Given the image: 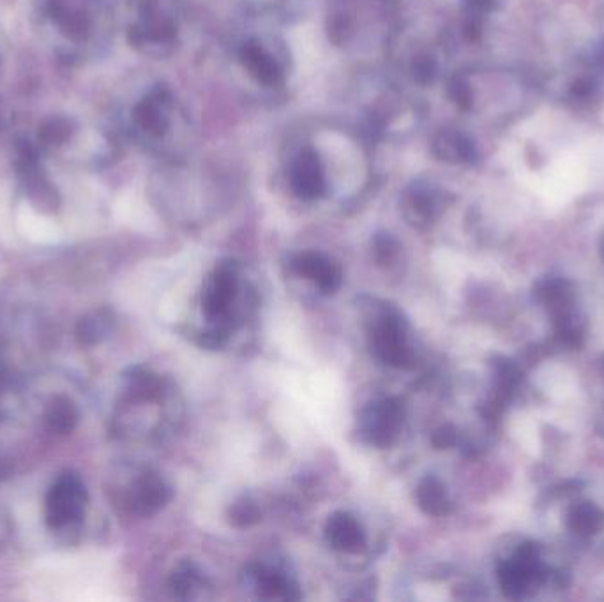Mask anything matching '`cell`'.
<instances>
[{
	"label": "cell",
	"mask_w": 604,
	"mask_h": 602,
	"mask_svg": "<svg viewBox=\"0 0 604 602\" xmlns=\"http://www.w3.org/2000/svg\"><path fill=\"white\" fill-rule=\"evenodd\" d=\"M34 22L46 45L71 64L99 55L110 34L105 0H34Z\"/></svg>",
	"instance_id": "6da1fadb"
},
{
	"label": "cell",
	"mask_w": 604,
	"mask_h": 602,
	"mask_svg": "<svg viewBox=\"0 0 604 602\" xmlns=\"http://www.w3.org/2000/svg\"><path fill=\"white\" fill-rule=\"evenodd\" d=\"M368 345L375 359L393 368H408L412 352L408 348L405 317L389 302L370 301L364 311Z\"/></svg>",
	"instance_id": "7a4b0ae2"
},
{
	"label": "cell",
	"mask_w": 604,
	"mask_h": 602,
	"mask_svg": "<svg viewBox=\"0 0 604 602\" xmlns=\"http://www.w3.org/2000/svg\"><path fill=\"white\" fill-rule=\"evenodd\" d=\"M239 290V264L232 258L221 260L209 274L202 292V311L214 324H230V311Z\"/></svg>",
	"instance_id": "3957f363"
},
{
	"label": "cell",
	"mask_w": 604,
	"mask_h": 602,
	"mask_svg": "<svg viewBox=\"0 0 604 602\" xmlns=\"http://www.w3.org/2000/svg\"><path fill=\"white\" fill-rule=\"evenodd\" d=\"M403 407L394 398L380 399L364 408L359 417V433L366 444L377 449L393 447L403 429Z\"/></svg>",
	"instance_id": "277c9868"
},
{
	"label": "cell",
	"mask_w": 604,
	"mask_h": 602,
	"mask_svg": "<svg viewBox=\"0 0 604 602\" xmlns=\"http://www.w3.org/2000/svg\"><path fill=\"white\" fill-rule=\"evenodd\" d=\"M129 43L145 55L165 57L174 52L177 27L174 20L161 11L138 15L129 27Z\"/></svg>",
	"instance_id": "5b68a950"
},
{
	"label": "cell",
	"mask_w": 604,
	"mask_h": 602,
	"mask_svg": "<svg viewBox=\"0 0 604 602\" xmlns=\"http://www.w3.org/2000/svg\"><path fill=\"white\" fill-rule=\"evenodd\" d=\"M541 578L539 550L534 544H525L499 567V583L504 594L511 599H520L527 594L530 585Z\"/></svg>",
	"instance_id": "8992f818"
},
{
	"label": "cell",
	"mask_w": 604,
	"mask_h": 602,
	"mask_svg": "<svg viewBox=\"0 0 604 602\" xmlns=\"http://www.w3.org/2000/svg\"><path fill=\"white\" fill-rule=\"evenodd\" d=\"M290 269L299 278L313 281L320 290V294H336L343 283V272H341L340 265L331 260L329 256L317 253V251H306V253L294 256L290 260Z\"/></svg>",
	"instance_id": "52a82bcc"
},
{
	"label": "cell",
	"mask_w": 604,
	"mask_h": 602,
	"mask_svg": "<svg viewBox=\"0 0 604 602\" xmlns=\"http://www.w3.org/2000/svg\"><path fill=\"white\" fill-rule=\"evenodd\" d=\"M170 110H172V98L165 89H156L147 94L133 112L135 128L142 135L158 140L167 135L170 128Z\"/></svg>",
	"instance_id": "ba28073f"
},
{
	"label": "cell",
	"mask_w": 604,
	"mask_h": 602,
	"mask_svg": "<svg viewBox=\"0 0 604 602\" xmlns=\"http://www.w3.org/2000/svg\"><path fill=\"white\" fill-rule=\"evenodd\" d=\"M244 578H246V585L257 590L260 599H267V601L301 599L299 587L278 569L262 564H250L244 569Z\"/></svg>",
	"instance_id": "9c48e42d"
},
{
	"label": "cell",
	"mask_w": 604,
	"mask_h": 602,
	"mask_svg": "<svg viewBox=\"0 0 604 602\" xmlns=\"http://www.w3.org/2000/svg\"><path fill=\"white\" fill-rule=\"evenodd\" d=\"M290 186L297 198L304 202L318 200L325 193V175L322 163L315 152H299L290 168Z\"/></svg>",
	"instance_id": "30bf717a"
},
{
	"label": "cell",
	"mask_w": 604,
	"mask_h": 602,
	"mask_svg": "<svg viewBox=\"0 0 604 602\" xmlns=\"http://www.w3.org/2000/svg\"><path fill=\"white\" fill-rule=\"evenodd\" d=\"M403 218L414 228H428L442 211V195L428 184H414L407 189L401 202Z\"/></svg>",
	"instance_id": "8fae6325"
},
{
	"label": "cell",
	"mask_w": 604,
	"mask_h": 602,
	"mask_svg": "<svg viewBox=\"0 0 604 602\" xmlns=\"http://www.w3.org/2000/svg\"><path fill=\"white\" fill-rule=\"evenodd\" d=\"M325 541L341 553H359L366 546V534L361 523L350 512L336 511L325 523Z\"/></svg>",
	"instance_id": "7c38bea8"
},
{
	"label": "cell",
	"mask_w": 604,
	"mask_h": 602,
	"mask_svg": "<svg viewBox=\"0 0 604 602\" xmlns=\"http://www.w3.org/2000/svg\"><path fill=\"white\" fill-rule=\"evenodd\" d=\"M239 57L246 71L265 87H274L283 80V71L278 61L255 39L242 45Z\"/></svg>",
	"instance_id": "4fadbf2b"
},
{
	"label": "cell",
	"mask_w": 604,
	"mask_h": 602,
	"mask_svg": "<svg viewBox=\"0 0 604 602\" xmlns=\"http://www.w3.org/2000/svg\"><path fill=\"white\" fill-rule=\"evenodd\" d=\"M433 154L446 163H472L476 159V149L469 138L458 131H440L433 138Z\"/></svg>",
	"instance_id": "5bb4252c"
},
{
	"label": "cell",
	"mask_w": 604,
	"mask_h": 602,
	"mask_svg": "<svg viewBox=\"0 0 604 602\" xmlns=\"http://www.w3.org/2000/svg\"><path fill=\"white\" fill-rule=\"evenodd\" d=\"M416 502L419 509L428 516H447L453 511V504L447 497L446 486L435 475H426L416 488Z\"/></svg>",
	"instance_id": "9a60e30c"
},
{
	"label": "cell",
	"mask_w": 604,
	"mask_h": 602,
	"mask_svg": "<svg viewBox=\"0 0 604 602\" xmlns=\"http://www.w3.org/2000/svg\"><path fill=\"white\" fill-rule=\"evenodd\" d=\"M567 527L571 532L582 537L597 534V530L601 528V514L597 511L596 505L590 502L574 505L567 514Z\"/></svg>",
	"instance_id": "2e32d148"
},
{
	"label": "cell",
	"mask_w": 604,
	"mask_h": 602,
	"mask_svg": "<svg viewBox=\"0 0 604 602\" xmlns=\"http://www.w3.org/2000/svg\"><path fill=\"white\" fill-rule=\"evenodd\" d=\"M205 580L202 572L198 571V567L191 562H182L170 580V587L174 590L175 595H179L182 599H191L195 597L198 590L204 587Z\"/></svg>",
	"instance_id": "e0dca14e"
},
{
	"label": "cell",
	"mask_w": 604,
	"mask_h": 602,
	"mask_svg": "<svg viewBox=\"0 0 604 602\" xmlns=\"http://www.w3.org/2000/svg\"><path fill=\"white\" fill-rule=\"evenodd\" d=\"M262 520V511L250 497H241L228 507V521L235 528H248Z\"/></svg>",
	"instance_id": "ac0fdd59"
},
{
	"label": "cell",
	"mask_w": 604,
	"mask_h": 602,
	"mask_svg": "<svg viewBox=\"0 0 604 602\" xmlns=\"http://www.w3.org/2000/svg\"><path fill=\"white\" fill-rule=\"evenodd\" d=\"M400 253V244L394 239L393 235L387 232H378L373 237V258L378 265L387 267L393 264Z\"/></svg>",
	"instance_id": "d6986e66"
},
{
	"label": "cell",
	"mask_w": 604,
	"mask_h": 602,
	"mask_svg": "<svg viewBox=\"0 0 604 602\" xmlns=\"http://www.w3.org/2000/svg\"><path fill=\"white\" fill-rule=\"evenodd\" d=\"M230 332H232V325L214 324L200 334L198 345L207 348V350L221 348L227 343L228 338H230Z\"/></svg>",
	"instance_id": "ffe728a7"
},
{
	"label": "cell",
	"mask_w": 604,
	"mask_h": 602,
	"mask_svg": "<svg viewBox=\"0 0 604 602\" xmlns=\"http://www.w3.org/2000/svg\"><path fill=\"white\" fill-rule=\"evenodd\" d=\"M449 96L463 110L469 108L470 103H472V91H470L469 82L461 76H456L453 82L449 83Z\"/></svg>",
	"instance_id": "44dd1931"
},
{
	"label": "cell",
	"mask_w": 604,
	"mask_h": 602,
	"mask_svg": "<svg viewBox=\"0 0 604 602\" xmlns=\"http://www.w3.org/2000/svg\"><path fill=\"white\" fill-rule=\"evenodd\" d=\"M412 73L419 83H428L433 80V76L437 73V64L431 57H419L412 64Z\"/></svg>",
	"instance_id": "7402d4cb"
},
{
	"label": "cell",
	"mask_w": 604,
	"mask_h": 602,
	"mask_svg": "<svg viewBox=\"0 0 604 602\" xmlns=\"http://www.w3.org/2000/svg\"><path fill=\"white\" fill-rule=\"evenodd\" d=\"M458 440V433L451 424H446L442 428H438L433 437H431V444L435 445V449H449L453 447Z\"/></svg>",
	"instance_id": "603a6c76"
}]
</instances>
